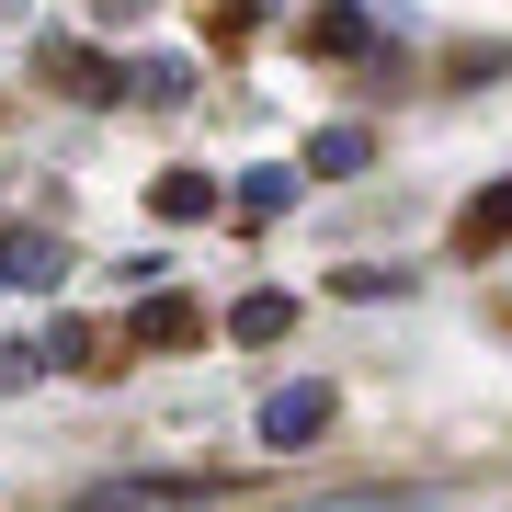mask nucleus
<instances>
[{
	"mask_svg": "<svg viewBox=\"0 0 512 512\" xmlns=\"http://www.w3.org/2000/svg\"><path fill=\"white\" fill-rule=\"evenodd\" d=\"M35 365H46L35 342H0V387H35Z\"/></svg>",
	"mask_w": 512,
	"mask_h": 512,
	"instance_id": "2eb2a0df",
	"label": "nucleus"
},
{
	"mask_svg": "<svg viewBox=\"0 0 512 512\" xmlns=\"http://www.w3.org/2000/svg\"><path fill=\"white\" fill-rule=\"evenodd\" d=\"M160 228H194V217H217V183H205V171H160Z\"/></svg>",
	"mask_w": 512,
	"mask_h": 512,
	"instance_id": "9d476101",
	"label": "nucleus"
},
{
	"mask_svg": "<svg viewBox=\"0 0 512 512\" xmlns=\"http://www.w3.org/2000/svg\"><path fill=\"white\" fill-rule=\"evenodd\" d=\"M12 12H23V0H0V23H12Z\"/></svg>",
	"mask_w": 512,
	"mask_h": 512,
	"instance_id": "dca6fc26",
	"label": "nucleus"
},
{
	"mask_svg": "<svg viewBox=\"0 0 512 512\" xmlns=\"http://www.w3.org/2000/svg\"><path fill=\"white\" fill-rule=\"evenodd\" d=\"M285 330H296V296H274V285L228 308V342H285Z\"/></svg>",
	"mask_w": 512,
	"mask_h": 512,
	"instance_id": "1a4fd4ad",
	"label": "nucleus"
},
{
	"mask_svg": "<svg viewBox=\"0 0 512 512\" xmlns=\"http://www.w3.org/2000/svg\"><path fill=\"white\" fill-rule=\"evenodd\" d=\"M228 478H103V490H80L92 512H205Z\"/></svg>",
	"mask_w": 512,
	"mask_h": 512,
	"instance_id": "f03ea898",
	"label": "nucleus"
},
{
	"mask_svg": "<svg viewBox=\"0 0 512 512\" xmlns=\"http://www.w3.org/2000/svg\"><path fill=\"white\" fill-rule=\"evenodd\" d=\"M365 160H376V137H365V126H319V137H308V171H319V183H353Z\"/></svg>",
	"mask_w": 512,
	"mask_h": 512,
	"instance_id": "0eeeda50",
	"label": "nucleus"
},
{
	"mask_svg": "<svg viewBox=\"0 0 512 512\" xmlns=\"http://www.w3.org/2000/svg\"><path fill=\"white\" fill-rule=\"evenodd\" d=\"M126 103H194V57H137V69H126Z\"/></svg>",
	"mask_w": 512,
	"mask_h": 512,
	"instance_id": "6e6552de",
	"label": "nucleus"
},
{
	"mask_svg": "<svg viewBox=\"0 0 512 512\" xmlns=\"http://www.w3.org/2000/svg\"><path fill=\"white\" fill-rule=\"evenodd\" d=\"M0 274H12V285H57V274H69V239H46V228L0 239Z\"/></svg>",
	"mask_w": 512,
	"mask_h": 512,
	"instance_id": "39448f33",
	"label": "nucleus"
},
{
	"mask_svg": "<svg viewBox=\"0 0 512 512\" xmlns=\"http://www.w3.org/2000/svg\"><path fill=\"white\" fill-rule=\"evenodd\" d=\"M228 205H239V217H251V228H274L285 205H296V171H285V160H262V171H239V194H228Z\"/></svg>",
	"mask_w": 512,
	"mask_h": 512,
	"instance_id": "423d86ee",
	"label": "nucleus"
},
{
	"mask_svg": "<svg viewBox=\"0 0 512 512\" xmlns=\"http://www.w3.org/2000/svg\"><path fill=\"white\" fill-rule=\"evenodd\" d=\"M194 330H205V319L183 308V296H148V308H137V342H160V353H183Z\"/></svg>",
	"mask_w": 512,
	"mask_h": 512,
	"instance_id": "f8f14e48",
	"label": "nucleus"
},
{
	"mask_svg": "<svg viewBox=\"0 0 512 512\" xmlns=\"http://www.w3.org/2000/svg\"><path fill=\"white\" fill-rule=\"evenodd\" d=\"M342 296H410V274H387V262H353V274H342Z\"/></svg>",
	"mask_w": 512,
	"mask_h": 512,
	"instance_id": "4468645a",
	"label": "nucleus"
},
{
	"mask_svg": "<svg viewBox=\"0 0 512 512\" xmlns=\"http://www.w3.org/2000/svg\"><path fill=\"white\" fill-rule=\"evenodd\" d=\"M35 69L57 80V92H80V103H126V69H114V57H92V46H69V35H46Z\"/></svg>",
	"mask_w": 512,
	"mask_h": 512,
	"instance_id": "7ed1b4c3",
	"label": "nucleus"
},
{
	"mask_svg": "<svg viewBox=\"0 0 512 512\" xmlns=\"http://www.w3.org/2000/svg\"><path fill=\"white\" fill-rule=\"evenodd\" d=\"M365 46H376V23L353 12V0H330V12L308 23V57H365Z\"/></svg>",
	"mask_w": 512,
	"mask_h": 512,
	"instance_id": "9b49d317",
	"label": "nucleus"
},
{
	"mask_svg": "<svg viewBox=\"0 0 512 512\" xmlns=\"http://www.w3.org/2000/svg\"><path fill=\"white\" fill-rule=\"evenodd\" d=\"M501 239H512V183H490V194L467 205V228H456V262H490Z\"/></svg>",
	"mask_w": 512,
	"mask_h": 512,
	"instance_id": "20e7f679",
	"label": "nucleus"
},
{
	"mask_svg": "<svg viewBox=\"0 0 512 512\" xmlns=\"http://www.w3.org/2000/svg\"><path fill=\"white\" fill-rule=\"evenodd\" d=\"M330 410H342V399H330L319 376H296V387H274V399H262V444H274V456H296V444L330 433Z\"/></svg>",
	"mask_w": 512,
	"mask_h": 512,
	"instance_id": "f257e3e1",
	"label": "nucleus"
},
{
	"mask_svg": "<svg viewBox=\"0 0 512 512\" xmlns=\"http://www.w3.org/2000/svg\"><path fill=\"white\" fill-rule=\"evenodd\" d=\"M251 35H262V0H217V57H239Z\"/></svg>",
	"mask_w": 512,
	"mask_h": 512,
	"instance_id": "ddd939ff",
	"label": "nucleus"
}]
</instances>
